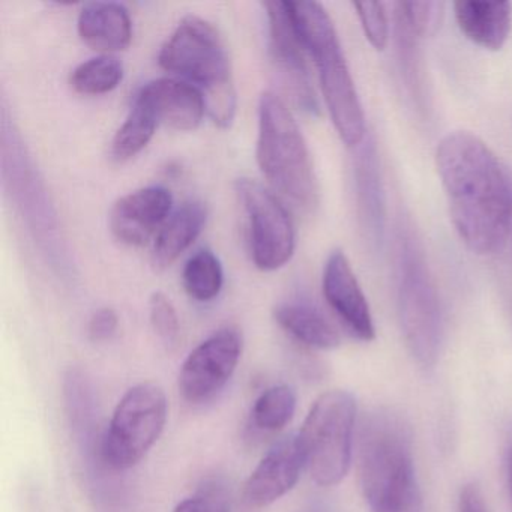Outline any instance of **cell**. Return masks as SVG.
<instances>
[{"mask_svg":"<svg viewBox=\"0 0 512 512\" xmlns=\"http://www.w3.org/2000/svg\"><path fill=\"white\" fill-rule=\"evenodd\" d=\"M173 197L164 187H146L121 197L110 211L113 236L122 244L142 247L163 229L172 211Z\"/></svg>","mask_w":512,"mask_h":512,"instance_id":"obj_13","label":"cell"},{"mask_svg":"<svg viewBox=\"0 0 512 512\" xmlns=\"http://www.w3.org/2000/svg\"><path fill=\"white\" fill-rule=\"evenodd\" d=\"M356 191L365 235L373 244H379L385 232L386 200L374 143L364 146L356 161Z\"/></svg>","mask_w":512,"mask_h":512,"instance_id":"obj_18","label":"cell"},{"mask_svg":"<svg viewBox=\"0 0 512 512\" xmlns=\"http://www.w3.org/2000/svg\"><path fill=\"white\" fill-rule=\"evenodd\" d=\"M265 8L269 22V50L272 62L296 106L304 112L316 115L319 113V104L311 88L310 74L305 64L304 53L307 52L293 28L286 0L266 2Z\"/></svg>","mask_w":512,"mask_h":512,"instance_id":"obj_11","label":"cell"},{"mask_svg":"<svg viewBox=\"0 0 512 512\" xmlns=\"http://www.w3.org/2000/svg\"><path fill=\"white\" fill-rule=\"evenodd\" d=\"M206 212L202 202L191 200L184 203L164 224L155 238L152 262L155 268L166 269L172 265L185 250L193 245L205 227Z\"/></svg>","mask_w":512,"mask_h":512,"instance_id":"obj_19","label":"cell"},{"mask_svg":"<svg viewBox=\"0 0 512 512\" xmlns=\"http://www.w3.org/2000/svg\"><path fill=\"white\" fill-rule=\"evenodd\" d=\"M118 325V314L113 308H100L92 314L91 320H89V338L95 343L110 340L118 331Z\"/></svg>","mask_w":512,"mask_h":512,"instance_id":"obj_29","label":"cell"},{"mask_svg":"<svg viewBox=\"0 0 512 512\" xmlns=\"http://www.w3.org/2000/svg\"><path fill=\"white\" fill-rule=\"evenodd\" d=\"M395 8V16L400 17L416 37L424 38L439 29L445 5L442 2H398Z\"/></svg>","mask_w":512,"mask_h":512,"instance_id":"obj_25","label":"cell"},{"mask_svg":"<svg viewBox=\"0 0 512 512\" xmlns=\"http://www.w3.org/2000/svg\"><path fill=\"white\" fill-rule=\"evenodd\" d=\"M124 79V67L110 55L98 56L80 64L71 73L70 85L77 94L103 95L118 88Z\"/></svg>","mask_w":512,"mask_h":512,"instance_id":"obj_24","label":"cell"},{"mask_svg":"<svg viewBox=\"0 0 512 512\" xmlns=\"http://www.w3.org/2000/svg\"><path fill=\"white\" fill-rule=\"evenodd\" d=\"M455 19L467 40L485 50L502 49L511 31L508 2H455Z\"/></svg>","mask_w":512,"mask_h":512,"instance_id":"obj_17","label":"cell"},{"mask_svg":"<svg viewBox=\"0 0 512 512\" xmlns=\"http://www.w3.org/2000/svg\"><path fill=\"white\" fill-rule=\"evenodd\" d=\"M158 64L196 86L209 118L224 130L230 128L236 115L235 83L223 38L211 23L184 17L161 49Z\"/></svg>","mask_w":512,"mask_h":512,"instance_id":"obj_4","label":"cell"},{"mask_svg":"<svg viewBox=\"0 0 512 512\" xmlns=\"http://www.w3.org/2000/svg\"><path fill=\"white\" fill-rule=\"evenodd\" d=\"M274 317L287 334L305 346L320 350H331L340 346L337 329L311 305H278Z\"/></svg>","mask_w":512,"mask_h":512,"instance_id":"obj_20","label":"cell"},{"mask_svg":"<svg viewBox=\"0 0 512 512\" xmlns=\"http://www.w3.org/2000/svg\"><path fill=\"white\" fill-rule=\"evenodd\" d=\"M149 317L155 334L167 347L175 346L179 338V319L172 301L164 293L155 292L149 299Z\"/></svg>","mask_w":512,"mask_h":512,"instance_id":"obj_27","label":"cell"},{"mask_svg":"<svg viewBox=\"0 0 512 512\" xmlns=\"http://www.w3.org/2000/svg\"><path fill=\"white\" fill-rule=\"evenodd\" d=\"M241 355L238 329L223 328L206 338L188 355L179 373V392L184 400L191 404L212 400L235 373Z\"/></svg>","mask_w":512,"mask_h":512,"instance_id":"obj_10","label":"cell"},{"mask_svg":"<svg viewBox=\"0 0 512 512\" xmlns=\"http://www.w3.org/2000/svg\"><path fill=\"white\" fill-rule=\"evenodd\" d=\"M173 512H230V506L220 485L209 484L197 496L182 500Z\"/></svg>","mask_w":512,"mask_h":512,"instance_id":"obj_28","label":"cell"},{"mask_svg":"<svg viewBox=\"0 0 512 512\" xmlns=\"http://www.w3.org/2000/svg\"><path fill=\"white\" fill-rule=\"evenodd\" d=\"M353 7L358 14L368 43L379 52L385 50L389 37L388 14H386L385 4L382 2H356Z\"/></svg>","mask_w":512,"mask_h":512,"instance_id":"obj_26","label":"cell"},{"mask_svg":"<svg viewBox=\"0 0 512 512\" xmlns=\"http://www.w3.org/2000/svg\"><path fill=\"white\" fill-rule=\"evenodd\" d=\"M356 403L346 391L320 395L299 431L305 466L322 487L340 484L352 461Z\"/></svg>","mask_w":512,"mask_h":512,"instance_id":"obj_7","label":"cell"},{"mask_svg":"<svg viewBox=\"0 0 512 512\" xmlns=\"http://www.w3.org/2000/svg\"><path fill=\"white\" fill-rule=\"evenodd\" d=\"M323 295L347 331L361 341L376 337L370 305L359 286L349 259L341 250L332 251L323 271Z\"/></svg>","mask_w":512,"mask_h":512,"instance_id":"obj_14","label":"cell"},{"mask_svg":"<svg viewBox=\"0 0 512 512\" xmlns=\"http://www.w3.org/2000/svg\"><path fill=\"white\" fill-rule=\"evenodd\" d=\"M79 35L91 49L115 53L133 40V23L127 8L115 2H91L80 11Z\"/></svg>","mask_w":512,"mask_h":512,"instance_id":"obj_16","label":"cell"},{"mask_svg":"<svg viewBox=\"0 0 512 512\" xmlns=\"http://www.w3.org/2000/svg\"><path fill=\"white\" fill-rule=\"evenodd\" d=\"M166 422L164 389L152 382L133 386L113 412L104 436V461L116 470L136 466L160 439Z\"/></svg>","mask_w":512,"mask_h":512,"instance_id":"obj_8","label":"cell"},{"mask_svg":"<svg viewBox=\"0 0 512 512\" xmlns=\"http://www.w3.org/2000/svg\"><path fill=\"white\" fill-rule=\"evenodd\" d=\"M305 466L304 451L298 434H290L275 443L257 464L244 485L245 505L262 509L289 493Z\"/></svg>","mask_w":512,"mask_h":512,"instance_id":"obj_12","label":"cell"},{"mask_svg":"<svg viewBox=\"0 0 512 512\" xmlns=\"http://www.w3.org/2000/svg\"><path fill=\"white\" fill-rule=\"evenodd\" d=\"M136 100L151 110L158 124L178 131L196 130L206 113L202 92L184 80H152L140 89Z\"/></svg>","mask_w":512,"mask_h":512,"instance_id":"obj_15","label":"cell"},{"mask_svg":"<svg viewBox=\"0 0 512 512\" xmlns=\"http://www.w3.org/2000/svg\"><path fill=\"white\" fill-rule=\"evenodd\" d=\"M397 305L410 353L421 367H434L442 346V304L424 247L410 224L398 230Z\"/></svg>","mask_w":512,"mask_h":512,"instance_id":"obj_5","label":"cell"},{"mask_svg":"<svg viewBox=\"0 0 512 512\" xmlns=\"http://www.w3.org/2000/svg\"><path fill=\"white\" fill-rule=\"evenodd\" d=\"M358 472L370 512H425L409 425L391 410L368 413L361 424Z\"/></svg>","mask_w":512,"mask_h":512,"instance_id":"obj_2","label":"cell"},{"mask_svg":"<svg viewBox=\"0 0 512 512\" xmlns=\"http://www.w3.org/2000/svg\"><path fill=\"white\" fill-rule=\"evenodd\" d=\"M458 512H487L484 497L475 484L466 485L461 491Z\"/></svg>","mask_w":512,"mask_h":512,"instance_id":"obj_30","label":"cell"},{"mask_svg":"<svg viewBox=\"0 0 512 512\" xmlns=\"http://www.w3.org/2000/svg\"><path fill=\"white\" fill-rule=\"evenodd\" d=\"M295 410V391L287 385L272 386L254 403L251 424L265 433H277L292 421Z\"/></svg>","mask_w":512,"mask_h":512,"instance_id":"obj_23","label":"cell"},{"mask_svg":"<svg viewBox=\"0 0 512 512\" xmlns=\"http://www.w3.org/2000/svg\"><path fill=\"white\" fill-rule=\"evenodd\" d=\"M158 125L160 124L151 110L143 106L140 101L134 100L127 119L113 137L112 148H110L113 160L127 161L136 157L151 142Z\"/></svg>","mask_w":512,"mask_h":512,"instance_id":"obj_21","label":"cell"},{"mask_svg":"<svg viewBox=\"0 0 512 512\" xmlns=\"http://www.w3.org/2000/svg\"><path fill=\"white\" fill-rule=\"evenodd\" d=\"M436 167L461 241L478 256L499 253L511 233V170L469 131L440 140Z\"/></svg>","mask_w":512,"mask_h":512,"instance_id":"obj_1","label":"cell"},{"mask_svg":"<svg viewBox=\"0 0 512 512\" xmlns=\"http://www.w3.org/2000/svg\"><path fill=\"white\" fill-rule=\"evenodd\" d=\"M305 512H328V511H326V509L323 508V506L314 505V506H311V508L308 509V511H305Z\"/></svg>","mask_w":512,"mask_h":512,"instance_id":"obj_31","label":"cell"},{"mask_svg":"<svg viewBox=\"0 0 512 512\" xmlns=\"http://www.w3.org/2000/svg\"><path fill=\"white\" fill-rule=\"evenodd\" d=\"M256 157L263 176L281 196L301 208L317 205L319 188L307 142L286 103L272 92L260 97Z\"/></svg>","mask_w":512,"mask_h":512,"instance_id":"obj_6","label":"cell"},{"mask_svg":"<svg viewBox=\"0 0 512 512\" xmlns=\"http://www.w3.org/2000/svg\"><path fill=\"white\" fill-rule=\"evenodd\" d=\"M511 179H512V172H511ZM511 236H512V223H511Z\"/></svg>","mask_w":512,"mask_h":512,"instance_id":"obj_32","label":"cell"},{"mask_svg":"<svg viewBox=\"0 0 512 512\" xmlns=\"http://www.w3.org/2000/svg\"><path fill=\"white\" fill-rule=\"evenodd\" d=\"M236 193L247 211L251 251L257 268L277 271L295 253L296 235L286 206L268 188L253 179H239Z\"/></svg>","mask_w":512,"mask_h":512,"instance_id":"obj_9","label":"cell"},{"mask_svg":"<svg viewBox=\"0 0 512 512\" xmlns=\"http://www.w3.org/2000/svg\"><path fill=\"white\" fill-rule=\"evenodd\" d=\"M286 4L296 35L319 71L320 88L335 130L347 146L356 148L367 133L364 110L334 23L317 2L301 0Z\"/></svg>","mask_w":512,"mask_h":512,"instance_id":"obj_3","label":"cell"},{"mask_svg":"<svg viewBox=\"0 0 512 512\" xmlns=\"http://www.w3.org/2000/svg\"><path fill=\"white\" fill-rule=\"evenodd\" d=\"M224 272L218 257L208 248L194 253L185 263L182 284L185 292L199 302L217 298L223 289Z\"/></svg>","mask_w":512,"mask_h":512,"instance_id":"obj_22","label":"cell"}]
</instances>
